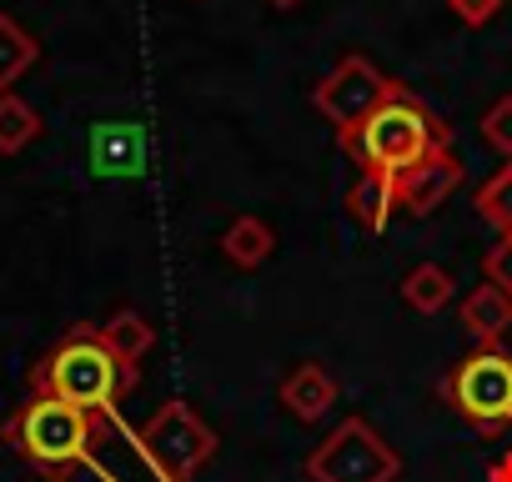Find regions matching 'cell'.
Here are the masks:
<instances>
[{"label":"cell","instance_id":"52a82bcc","mask_svg":"<svg viewBox=\"0 0 512 482\" xmlns=\"http://www.w3.org/2000/svg\"><path fill=\"white\" fill-rule=\"evenodd\" d=\"M397 91V81H387L367 56H342L322 81H317V91H312V106L337 126V131H347V126H357V121H367L387 96Z\"/></svg>","mask_w":512,"mask_h":482},{"label":"cell","instance_id":"5b68a950","mask_svg":"<svg viewBox=\"0 0 512 482\" xmlns=\"http://www.w3.org/2000/svg\"><path fill=\"white\" fill-rule=\"evenodd\" d=\"M402 457L382 442V432L362 417H347L312 457L307 477L312 482H397Z\"/></svg>","mask_w":512,"mask_h":482},{"label":"cell","instance_id":"9a60e30c","mask_svg":"<svg viewBox=\"0 0 512 482\" xmlns=\"http://www.w3.org/2000/svg\"><path fill=\"white\" fill-rule=\"evenodd\" d=\"M36 61H41V41L16 16L0 11V91H11Z\"/></svg>","mask_w":512,"mask_h":482},{"label":"cell","instance_id":"603a6c76","mask_svg":"<svg viewBox=\"0 0 512 482\" xmlns=\"http://www.w3.org/2000/svg\"><path fill=\"white\" fill-rule=\"evenodd\" d=\"M267 6H277V11H292V6H302V0H267Z\"/></svg>","mask_w":512,"mask_h":482},{"label":"cell","instance_id":"6da1fadb","mask_svg":"<svg viewBox=\"0 0 512 482\" xmlns=\"http://www.w3.org/2000/svg\"><path fill=\"white\" fill-rule=\"evenodd\" d=\"M342 151L362 166V171H382V176H407L412 166H422L432 151L452 146V126L442 116H432L412 91H392L367 121L337 131Z\"/></svg>","mask_w":512,"mask_h":482},{"label":"cell","instance_id":"3957f363","mask_svg":"<svg viewBox=\"0 0 512 482\" xmlns=\"http://www.w3.org/2000/svg\"><path fill=\"white\" fill-rule=\"evenodd\" d=\"M131 382H136V367L116 362L111 347L96 337V327H76L71 337H61L31 372V392L61 397L96 417H111V407L126 397Z\"/></svg>","mask_w":512,"mask_h":482},{"label":"cell","instance_id":"44dd1931","mask_svg":"<svg viewBox=\"0 0 512 482\" xmlns=\"http://www.w3.org/2000/svg\"><path fill=\"white\" fill-rule=\"evenodd\" d=\"M447 11H452L462 26H487V21L502 11V0H447Z\"/></svg>","mask_w":512,"mask_h":482},{"label":"cell","instance_id":"9c48e42d","mask_svg":"<svg viewBox=\"0 0 512 482\" xmlns=\"http://www.w3.org/2000/svg\"><path fill=\"white\" fill-rule=\"evenodd\" d=\"M457 186H462V161L447 146V151H432L407 176H397V206H407L412 216H432Z\"/></svg>","mask_w":512,"mask_h":482},{"label":"cell","instance_id":"ba28073f","mask_svg":"<svg viewBox=\"0 0 512 482\" xmlns=\"http://www.w3.org/2000/svg\"><path fill=\"white\" fill-rule=\"evenodd\" d=\"M151 161V136L141 121H101L91 131V176L96 181H131Z\"/></svg>","mask_w":512,"mask_h":482},{"label":"cell","instance_id":"ac0fdd59","mask_svg":"<svg viewBox=\"0 0 512 482\" xmlns=\"http://www.w3.org/2000/svg\"><path fill=\"white\" fill-rule=\"evenodd\" d=\"M477 211H482L487 226H497L502 236H512V161H507L492 181H482V191H477Z\"/></svg>","mask_w":512,"mask_h":482},{"label":"cell","instance_id":"2e32d148","mask_svg":"<svg viewBox=\"0 0 512 482\" xmlns=\"http://www.w3.org/2000/svg\"><path fill=\"white\" fill-rule=\"evenodd\" d=\"M41 136V111L16 96V91H0V156H16Z\"/></svg>","mask_w":512,"mask_h":482},{"label":"cell","instance_id":"7402d4cb","mask_svg":"<svg viewBox=\"0 0 512 482\" xmlns=\"http://www.w3.org/2000/svg\"><path fill=\"white\" fill-rule=\"evenodd\" d=\"M487 482H512V452H502V457L492 462V472H487Z\"/></svg>","mask_w":512,"mask_h":482},{"label":"cell","instance_id":"5bb4252c","mask_svg":"<svg viewBox=\"0 0 512 482\" xmlns=\"http://www.w3.org/2000/svg\"><path fill=\"white\" fill-rule=\"evenodd\" d=\"M96 337H101V342L111 347V357H116V362H126V367H136V362L156 347V327H151L136 307H121L111 322H101V327H96Z\"/></svg>","mask_w":512,"mask_h":482},{"label":"cell","instance_id":"277c9868","mask_svg":"<svg viewBox=\"0 0 512 482\" xmlns=\"http://www.w3.org/2000/svg\"><path fill=\"white\" fill-rule=\"evenodd\" d=\"M442 402L472 422L477 432H497L512 422V352L477 347L442 377Z\"/></svg>","mask_w":512,"mask_h":482},{"label":"cell","instance_id":"8fae6325","mask_svg":"<svg viewBox=\"0 0 512 482\" xmlns=\"http://www.w3.org/2000/svg\"><path fill=\"white\" fill-rule=\"evenodd\" d=\"M462 327H467V337H472V342L497 347V342H502V332L512 327V292H502V287L482 282V287L462 302Z\"/></svg>","mask_w":512,"mask_h":482},{"label":"cell","instance_id":"7a4b0ae2","mask_svg":"<svg viewBox=\"0 0 512 482\" xmlns=\"http://www.w3.org/2000/svg\"><path fill=\"white\" fill-rule=\"evenodd\" d=\"M6 442L51 482H66L76 467H96V437L101 417L86 407H71L61 397L31 392L11 417H6Z\"/></svg>","mask_w":512,"mask_h":482},{"label":"cell","instance_id":"30bf717a","mask_svg":"<svg viewBox=\"0 0 512 482\" xmlns=\"http://www.w3.org/2000/svg\"><path fill=\"white\" fill-rule=\"evenodd\" d=\"M332 402H337V382H332V372H327L322 362H302V367L287 372V382H282V407H287L297 422H317Z\"/></svg>","mask_w":512,"mask_h":482},{"label":"cell","instance_id":"4fadbf2b","mask_svg":"<svg viewBox=\"0 0 512 482\" xmlns=\"http://www.w3.org/2000/svg\"><path fill=\"white\" fill-rule=\"evenodd\" d=\"M272 247H277V236H272V226H267L262 216H236V221L221 231L226 262H231V267H246V272L262 267V262L272 257Z\"/></svg>","mask_w":512,"mask_h":482},{"label":"cell","instance_id":"8992f818","mask_svg":"<svg viewBox=\"0 0 512 482\" xmlns=\"http://www.w3.org/2000/svg\"><path fill=\"white\" fill-rule=\"evenodd\" d=\"M141 452H146V462L161 472V482H186V477L216 452V432H211L186 402H166V407L141 427Z\"/></svg>","mask_w":512,"mask_h":482},{"label":"cell","instance_id":"ffe728a7","mask_svg":"<svg viewBox=\"0 0 512 482\" xmlns=\"http://www.w3.org/2000/svg\"><path fill=\"white\" fill-rule=\"evenodd\" d=\"M482 272H487V282L492 287H502V292H512V236H502L497 247L487 252V262H482Z\"/></svg>","mask_w":512,"mask_h":482},{"label":"cell","instance_id":"e0dca14e","mask_svg":"<svg viewBox=\"0 0 512 482\" xmlns=\"http://www.w3.org/2000/svg\"><path fill=\"white\" fill-rule=\"evenodd\" d=\"M402 302H407L412 312L432 317V312H442V307L452 302V277H447L442 267L422 262V267H412V272H407V282H402Z\"/></svg>","mask_w":512,"mask_h":482},{"label":"cell","instance_id":"d6986e66","mask_svg":"<svg viewBox=\"0 0 512 482\" xmlns=\"http://www.w3.org/2000/svg\"><path fill=\"white\" fill-rule=\"evenodd\" d=\"M482 136H487L492 151L512 156V96H502V101L487 106V116H482Z\"/></svg>","mask_w":512,"mask_h":482},{"label":"cell","instance_id":"7c38bea8","mask_svg":"<svg viewBox=\"0 0 512 482\" xmlns=\"http://www.w3.org/2000/svg\"><path fill=\"white\" fill-rule=\"evenodd\" d=\"M347 211H352L357 226L382 231V226L392 221V211H397V181L382 176V171H362V176L352 181V191H347Z\"/></svg>","mask_w":512,"mask_h":482}]
</instances>
